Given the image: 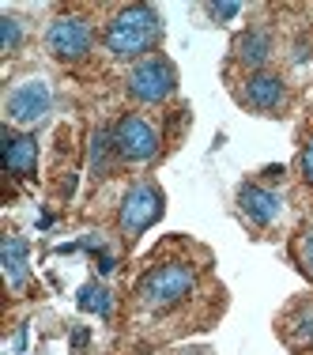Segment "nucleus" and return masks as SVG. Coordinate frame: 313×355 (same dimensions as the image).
Instances as JSON below:
<instances>
[{"mask_svg": "<svg viewBox=\"0 0 313 355\" xmlns=\"http://www.w3.org/2000/svg\"><path fill=\"white\" fill-rule=\"evenodd\" d=\"M159 38H163V19H159L155 8L147 4H129L121 8V12L114 15V19L106 23V53L121 57V61H143V57H151V49L159 46Z\"/></svg>", "mask_w": 313, "mask_h": 355, "instance_id": "obj_1", "label": "nucleus"}, {"mask_svg": "<svg viewBox=\"0 0 313 355\" xmlns=\"http://www.w3.org/2000/svg\"><path fill=\"white\" fill-rule=\"evenodd\" d=\"M197 287V268L189 261H163V265L147 268L136 284V302L151 314L174 310L177 302H185Z\"/></svg>", "mask_w": 313, "mask_h": 355, "instance_id": "obj_2", "label": "nucleus"}, {"mask_svg": "<svg viewBox=\"0 0 313 355\" xmlns=\"http://www.w3.org/2000/svg\"><path fill=\"white\" fill-rule=\"evenodd\" d=\"M125 87H129V95L136 98V103L159 106V103H166V98L177 91V69H174L170 57L151 53V57H143V61H136L129 69Z\"/></svg>", "mask_w": 313, "mask_h": 355, "instance_id": "obj_3", "label": "nucleus"}, {"mask_svg": "<svg viewBox=\"0 0 313 355\" xmlns=\"http://www.w3.org/2000/svg\"><path fill=\"white\" fill-rule=\"evenodd\" d=\"M163 216V189L155 182H136L121 200V212H117V227H121L125 239H140L155 219Z\"/></svg>", "mask_w": 313, "mask_h": 355, "instance_id": "obj_4", "label": "nucleus"}, {"mask_svg": "<svg viewBox=\"0 0 313 355\" xmlns=\"http://www.w3.org/2000/svg\"><path fill=\"white\" fill-rule=\"evenodd\" d=\"M49 106H53L49 83L46 80H23V83H15V87L8 91V98H4V121L30 129V125L46 121Z\"/></svg>", "mask_w": 313, "mask_h": 355, "instance_id": "obj_5", "label": "nucleus"}, {"mask_svg": "<svg viewBox=\"0 0 313 355\" xmlns=\"http://www.w3.org/2000/svg\"><path fill=\"white\" fill-rule=\"evenodd\" d=\"M95 46V27L80 15H57L46 31V49L57 61H83Z\"/></svg>", "mask_w": 313, "mask_h": 355, "instance_id": "obj_6", "label": "nucleus"}, {"mask_svg": "<svg viewBox=\"0 0 313 355\" xmlns=\"http://www.w3.org/2000/svg\"><path fill=\"white\" fill-rule=\"evenodd\" d=\"M114 144H117V159L125 163H147V159L159 155V129L140 114H125L121 121L114 125Z\"/></svg>", "mask_w": 313, "mask_h": 355, "instance_id": "obj_7", "label": "nucleus"}, {"mask_svg": "<svg viewBox=\"0 0 313 355\" xmlns=\"http://www.w3.org/2000/svg\"><path fill=\"white\" fill-rule=\"evenodd\" d=\"M242 103L257 114H279L287 106V83L276 72H249L242 87Z\"/></svg>", "mask_w": 313, "mask_h": 355, "instance_id": "obj_8", "label": "nucleus"}, {"mask_svg": "<svg viewBox=\"0 0 313 355\" xmlns=\"http://www.w3.org/2000/svg\"><path fill=\"white\" fill-rule=\"evenodd\" d=\"M238 205H242V212L249 223H257V227H272L279 212H283V200L276 197L268 185H260V182H245L242 189H238Z\"/></svg>", "mask_w": 313, "mask_h": 355, "instance_id": "obj_9", "label": "nucleus"}, {"mask_svg": "<svg viewBox=\"0 0 313 355\" xmlns=\"http://www.w3.org/2000/svg\"><path fill=\"white\" fill-rule=\"evenodd\" d=\"M4 148H0V159H4V171L12 178H30L35 174V163H38V144L30 132H12L4 125Z\"/></svg>", "mask_w": 313, "mask_h": 355, "instance_id": "obj_10", "label": "nucleus"}, {"mask_svg": "<svg viewBox=\"0 0 313 355\" xmlns=\"http://www.w3.org/2000/svg\"><path fill=\"white\" fill-rule=\"evenodd\" d=\"M268 57H272V35H268V31L249 27V31H242V35L234 38V61H242L245 69L265 72Z\"/></svg>", "mask_w": 313, "mask_h": 355, "instance_id": "obj_11", "label": "nucleus"}, {"mask_svg": "<svg viewBox=\"0 0 313 355\" xmlns=\"http://www.w3.org/2000/svg\"><path fill=\"white\" fill-rule=\"evenodd\" d=\"M0 261H4L8 287L19 291V287L27 284V268H30V242L19 239V234H8L4 246H0Z\"/></svg>", "mask_w": 313, "mask_h": 355, "instance_id": "obj_12", "label": "nucleus"}, {"mask_svg": "<svg viewBox=\"0 0 313 355\" xmlns=\"http://www.w3.org/2000/svg\"><path fill=\"white\" fill-rule=\"evenodd\" d=\"M117 144H114V129H95L91 132V174L106 178L109 166H114Z\"/></svg>", "mask_w": 313, "mask_h": 355, "instance_id": "obj_13", "label": "nucleus"}, {"mask_svg": "<svg viewBox=\"0 0 313 355\" xmlns=\"http://www.w3.org/2000/svg\"><path fill=\"white\" fill-rule=\"evenodd\" d=\"M75 302H80V310H91V314H98V318H109V306H114V302H109V291L102 284H83Z\"/></svg>", "mask_w": 313, "mask_h": 355, "instance_id": "obj_14", "label": "nucleus"}, {"mask_svg": "<svg viewBox=\"0 0 313 355\" xmlns=\"http://www.w3.org/2000/svg\"><path fill=\"white\" fill-rule=\"evenodd\" d=\"M0 35H4V53H15V46H19L23 31H19V19H12V15H4L0 19Z\"/></svg>", "mask_w": 313, "mask_h": 355, "instance_id": "obj_15", "label": "nucleus"}, {"mask_svg": "<svg viewBox=\"0 0 313 355\" xmlns=\"http://www.w3.org/2000/svg\"><path fill=\"white\" fill-rule=\"evenodd\" d=\"M298 261H302V268L313 276V227L302 234V242H298Z\"/></svg>", "mask_w": 313, "mask_h": 355, "instance_id": "obj_16", "label": "nucleus"}, {"mask_svg": "<svg viewBox=\"0 0 313 355\" xmlns=\"http://www.w3.org/2000/svg\"><path fill=\"white\" fill-rule=\"evenodd\" d=\"M298 166H302V178L313 185V140H306V148H302V155H298Z\"/></svg>", "mask_w": 313, "mask_h": 355, "instance_id": "obj_17", "label": "nucleus"}, {"mask_svg": "<svg viewBox=\"0 0 313 355\" xmlns=\"http://www.w3.org/2000/svg\"><path fill=\"white\" fill-rule=\"evenodd\" d=\"M208 12L215 15V19H234V15L242 12V4H211Z\"/></svg>", "mask_w": 313, "mask_h": 355, "instance_id": "obj_18", "label": "nucleus"}, {"mask_svg": "<svg viewBox=\"0 0 313 355\" xmlns=\"http://www.w3.org/2000/svg\"><path fill=\"white\" fill-rule=\"evenodd\" d=\"M87 340H91V333H87L83 325H80V329H72V348H83Z\"/></svg>", "mask_w": 313, "mask_h": 355, "instance_id": "obj_19", "label": "nucleus"}, {"mask_svg": "<svg viewBox=\"0 0 313 355\" xmlns=\"http://www.w3.org/2000/svg\"><path fill=\"white\" fill-rule=\"evenodd\" d=\"M98 272H102V276L114 272V257H109V253H98Z\"/></svg>", "mask_w": 313, "mask_h": 355, "instance_id": "obj_20", "label": "nucleus"}]
</instances>
